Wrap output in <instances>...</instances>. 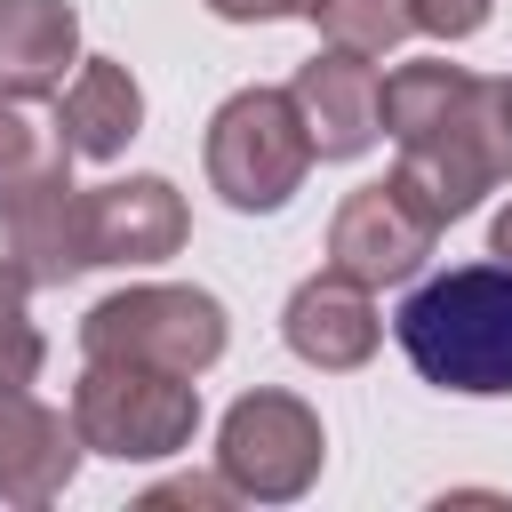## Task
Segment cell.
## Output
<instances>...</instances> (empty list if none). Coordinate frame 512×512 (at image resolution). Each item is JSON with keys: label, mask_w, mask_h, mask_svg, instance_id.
I'll return each instance as SVG.
<instances>
[{"label": "cell", "mask_w": 512, "mask_h": 512, "mask_svg": "<svg viewBox=\"0 0 512 512\" xmlns=\"http://www.w3.org/2000/svg\"><path fill=\"white\" fill-rule=\"evenodd\" d=\"M312 160L320 152H312V128L288 88H240L208 120V184L232 216H280L304 192Z\"/></svg>", "instance_id": "3957f363"}, {"label": "cell", "mask_w": 512, "mask_h": 512, "mask_svg": "<svg viewBox=\"0 0 512 512\" xmlns=\"http://www.w3.org/2000/svg\"><path fill=\"white\" fill-rule=\"evenodd\" d=\"M88 440L72 424V408H48L32 392H8L0 400V504H56L80 472Z\"/></svg>", "instance_id": "8fae6325"}, {"label": "cell", "mask_w": 512, "mask_h": 512, "mask_svg": "<svg viewBox=\"0 0 512 512\" xmlns=\"http://www.w3.org/2000/svg\"><path fill=\"white\" fill-rule=\"evenodd\" d=\"M56 120H64V136H72L80 160H120V152L136 144V128H144V88H136L128 64H112V56H80V72L64 80Z\"/></svg>", "instance_id": "5bb4252c"}, {"label": "cell", "mask_w": 512, "mask_h": 512, "mask_svg": "<svg viewBox=\"0 0 512 512\" xmlns=\"http://www.w3.org/2000/svg\"><path fill=\"white\" fill-rule=\"evenodd\" d=\"M224 304L208 288H176V280H144L120 288L104 304H88L80 320V352L88 360H144V368H176V376H208L224 360Z\"/></svg>", "instance_id": "5b68a950"}, {"label": "cell", "mask_w": 512, "mask_h": 512, "mask_svg": "<svg viewBox=\"0 0 512 512\" xmlns=\"http://www.w3.org/2000/svg\"><path fill=\"white\" fill-rule=\"evenodd\" d=\"M440 232L448 224L400 176H376V184L344 192V208L328 224V264L352 272V280H368V288H400V280L424 272V256L440 248Z\"/></svg>", "instance_id": "52a82bcc"}, {"label": "cell", "mask_w": 512, "mask_h": 512, "mask_svg": "<svg viewBox=\"0 0 512 512\" xmlns=\"http://www.w3.org/2000/svg\"><path fill=\"white\" fill-rule=\"evenodd\" d=\"M208 8H216L224 24H288V16H304V24H312L328 0H208Z\"/></svg>", "instance_id": "d6986e66"}, {"label": "cell", "mask_w": 512, "mask_h": 512, "mask_svg": "<svg viewBox=\"0 0 512 512\" xmlns=\"http://www.w3.org/2000/svg\"><path fill=\"white\" fill-rule=\"evenodd\" d=\"M376 64L360 56V48H320L312 64H296V80H288V96H296V112H304V128H312V152L320 160H360L376 136H384V120H376Z\"/></svg>", "instance_id": "30bf717a"}, {"label": "cell", "mask_w": 512, "mask_h": 512, "mask_svg": "<svg viewBox=\"0 0 512 512\" xmlns=\"http://www.w3.org/2000/svg\"><path fill=\"white\" fill-rule=\"evenodd\" d=\"M488 8H496V0H416V32H432V40H472V32L488 24Z\"/></svg>", "instance_id": "e0dca14e"}, {"label": "cell", "mask_w": 512, "mask_h": 512, "mask_svg": "<svg viewBox=\"0 0 512 512\" xmlns=\"http://www.w3.org/2000/svg\"><path fill=\"white\" fill-rule=\"evenodd\" d=\"M328 464V432L296 392H240L216 424V472L240 504H296Z\"/></svg>", "instance_id": "8992f818"}, {"label": "cell", "mask_w": 512, "mask_h": 512, "mask_svg": "<svg viewBox=\"0 0 512 512\" xmlns=\"http://www.w3.org/2000/svg\"><path fill=\"white\" fill-rule=\"evenodd\" d=\"M144 504H240V488L224 472H176V480L144 488Z\"/></svg>", "instance_id": "ac0fdd59"}, {"label": "cell", "mask_w": 512, "mask_h": 512, "mask_svg": "<svg viewBox=\"0 0 512 512\" xmlns=\"http://www.w3.org/2000/svg\"><path fill=\"white\" fill-rule=\"evenodd\" d=\"M336 48H360V56H384V48H400L408 32H416V0H328L320 16H312Z\"/></svg>", "instance_id": "2e32d148"}, {"label": "cell", "mask_w": 512, "mask_h": 512, "mask_svg": "<svg viewBox=\"0 0 512 512\" xmlns=\"http://www.w3.org/2000/svg\"><path fill=\"white\" fill-rule=\"evenodd\" d=\"M72 136L64 120L40 112V96H8L0 88V232H16L24 216L56 208L72 192Z\"/></svg>", "instance_id": "7c38bea8"}, {"label": "cell", "mask_w": 512, "mask_h": 512, "mask_svg": "<svg viewBox=\"0 0 512 512\" xmlns=\"http://www.w3.org/2000/svg\"><path fill=\"white\" fill-rule=\"evenodd\" d=\"M280 336H288V352H296L304 368H320V376L368 368V360H376V344H384L376 288L328 264V272H312V280L288 296V312H280Z\"/></svg>", "instance_id": "9c48e42d"}, {"label": "cell", "mask_w": 512, "mask_h": 512, "mask_svg": "<svg viewBox=\"0 0 512 512\" xmlns=\"http://www.w3.org/2000/svg\"><path fill=\"white\" fill-rule=\"evenodd\" d=\"M184 192L168 176H112L80 192V240L88 264H160L184 248Z\"/></svg>", "instance_id": "ba28073f"}, {"label": "cell", "mask_w": 512, "mask_h": 512, "mask_svg": "<svg viewBox=\"0 0 512 512\" xmlns=\"http://www.w3.org/2000/svg\"><path fill=\"white\" fill-rule=\"evenodd\" d=\"M32 288L40 280L16 256H0V400L8 392H32L40 384V360H48V344L32 328Z\"/></svg>", "instance_id": "9a60e30c"}, {"label": "cell", "mask_w": 512, "mask_h": 512, "mask_svg": "<svg viewBox=\"0 0 512 512\" xmlns=\"http://www.w3.org/2000/svg\"><path fill=\"white\" fill-rule=\"evenodd\" d=\"M392 336L408 368L440 392L464 400H504L512 392V264H448L408 288L392 312Z\"/></svg>", "instance_id": "7a4b0ae2"}, {"label": "cell", "mask_w": 512, "mask_h": 512, "mask_svg": "<svg viewBox=\"0 0 512 512\" xmlns=\"http://www.w3.org/2000/svg\"><path fill=\"white\" fill-rule=\"evenodd\" d=\"M376 120L400 152V184L440 216H472L496 184H512V80H480L448 56L392 64L376 88Z\"/></svg>", "instance_id": "6da1fadb"}, {"label": "cell", "mask_w": 512, "mask_h": 512, "mask_svg": "<svg viewBox=\"0 0 512 512\" xmlns=\"http://www.w3.org/2000/svg\"><path fill=\"white\" fill-rule=\"evenodd\" d=\"M64 72H80L72 0H0V88L8 96H56Z\"/></svg>", "instance_id": "4fadbf2b"}, {"label": "cell", "mask_w": 512, "mask_h": 512, "mask_svg": "<svg viewBox=\"0 0 512 512\" xmlns=\"http://www.w3.org/2000/svg\"><path fill=\"white\" fill-rule=\"evenodd\" d=\"M488 248H496V256H504V264H512V200H504V208H496V232H488Z\"/></svg>", "instance_id": "ffe728a7"}, {"label": "cell", "mask_w": 512, "mask_h": 512, "mask_svg": "<svg viewBox=\"0 0 512 512\" xmlns=\"http://www.w3.org/2000/svg\"><path fill=\"white\" fill-rule=\"evenodd\" d=\"M72 424H80L88 456L160 464V456L192 448L200 384L176 376V368H144V360H88L80 384H72Z\"/></svg>", "instance_id": "277c9868"}]
</instances>
